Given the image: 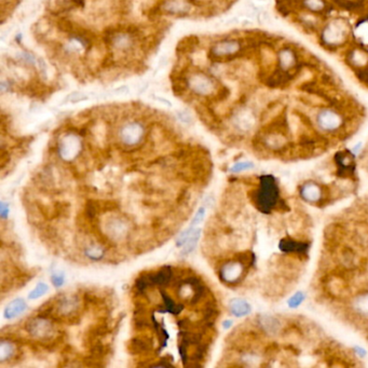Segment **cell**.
<instances>
[{
	"label": "cell",
	"instance_id": "obj_1",
	"mask_svg": "<svg viewBox=\"0 0 368 368\" xmlns=\"http://www.w3.org/2000/svg\"><path fill=\"white\" fill-rule=\"evenodd\" d=\"M350 36V27L342 18H335L327 23L322 30V42L326 46L338 48L348 42Z\"/></svg>",
	"mask_w": 368,
	"mask_h": 368
},
{
	"label": "cell",
	"instance_id": "obj_2",
	"mask_svg": "<svg viewBox=\"0 0 368 368\" xmlns=\"http://www.w3.org/2000/svg\"><path fill=\"white\" fill-rule=\"evenodd\" d=\"M280 192L276 184V180L272 176L262 177L260 186L256 192V204L262 212L268 213L274 208L278 200Z\"/></svg>",
	"mask_w": 368,
	"mask_h": 368
},
{
	"label": "cell",
	"instance_id": "obj_3",
	"mask_svg": "<svg viewBox=\"0 0 368 368\" xmlns=\"http://www.w3.org/2000/svg\"><path fill=\"white\" fill-rule=\"evenodd\" d=\"M242 42L238 39H224L214 44L208 51V58L213 62H227L242 51Z\"/></svg>",
	"mask_w": 368,
	"mask_h": 368
},
{
	"label": "cell",
	"instance_id": "obj_4",
	"mask_svg": "<svg viewBox=\"0 0 368 368\" xmlns=\"http://www.w3.org/2000/svg\"><path fill=\"white\" fill-rule=\"evenodd\" d=\"M82 149V142L77 134L68 133L60 138L58 152L60 159L66 162H72L79 156Z\"/></svg>",
	"mask_w": 368,
	"mask_h": 368
},
{
	"label": "cell",
	"instance_id": "obj_5",
	"mask_svg": "<svg viewBox=\"0 0 368 368\" xmlns=\"http://www.w3.org/2000/svg\"><path fill=\"white\" fill-rule=\"evenodd\" d=\"M316 121L322 131L328 133L338 131L344 124L342 114L330 108H323L322 110H320L316 117Z\"/></svg>",
	"mask_w": 368,
	"mask_h": 368
},
{
	"label": "cell",
	"instance_id": "obj_6",
	"mask_svg": "<svg viewBox=\"0 0 368 368\" xmlns=\"http://www.w3.org/2000/svg\"><path fill=\"white\" fill-rule=\"evenodd\" d=\"M145 128L138 121H132L122 126L119 131V140L124 146L133 147L144 138Z\"/></svg>",
	"mask_w": 368,
	"mask_h": 368
},
{
	"label": "cell",
	"instance_id": "obj_7",
	"mask_svg": "<svg viewBox=\"0 0 368 368\" xmlns=\"http://www.w3.org/2000/svg\"><path fill=\"white\" fill-rule=\"evenodd\" d=\"M26 330L36 339H49L54 335V324L46 318H35L26 324Z\"/></svg>",
	"mask_w": 368,
	"mask_h": 368
},
{
	"label": "cell",
	"instance_id": "obj_8",
	"mask_svg": "<svg viewBox=\"0 0 368 368\" xmlns=\"http://www.w3.org/2000/svg\"><path fill=\"white\" fill-rule=\"evenodd\" d=\"M194 4L192 0H164L156 10H152L150 13H166L174 16H186Z\"/></svg>",
	"mask_w": 368,
	"mask_h": 368
},
{
	"label": "cell",
	"instance_id": "obj_9",
	"mask_svg": "<svg viewBox=\"0 0 368 368\" xmlns=\"http://www.w3.org/2000/svg\"><path fill=\"white\" fill-rule=\"evenodd\" d=\"M189 88L194 93L202 96H208L215 90V81L204 72H198L192 79H188Z\"/></svg>",
	"mask_w": 368,
	"mask_h": 368
},
{
	"label": "cell",
	"instance_id": "obj_10",
	"mask_svg": "<svg viewBox=\"0 0 368 368\" xmlns=\"http://www.w3.org/2000/svg\"><path fill=\"white\" fill-rule=\"evenodd\" d=\"M105 232L112 240L120 241L128 234V224L121 217H110L105 224Z\"/></svg>",
	"mask_w": 368,
	"mask_h": 368
},
{
	"label": "cell",
	"instance_id": "obj_11",
	"mask_svg": "<svg viewBox=\"0 0 368 368\" xmlns=\"http://www.w3.org/2000/svg\"><path fill=\"white\" fill-rule=\"evenodd\" d=\"M243 271L244 267L240 262H229L222 267L220 276L224 283L234 284L240 281V278L243 276Z\"/></svg>",
	"mask_w": 368,
	"mask_h": 368
},
{
	"label": "cell",
	"instance_id": "obj_12",
	"mask_svg": "<svg viewBox=\"0 0 368 368\" xmlns=\"http://www.w3.org/2000/svg\"><path fill=\"white\" fill-rule=\"evenodd\" d=\"M300 196L308 203H318L322 198V188L316 182H308L300 187Z\"/></svg>",
	"mask_w": 368,
	"mask_h": 368
},
{
	"label": "cell",
	"instance_id": "obj_13",
	"mask_svg": "<svg viewBox=\"0 0 368 368\" xmlns=\"http://www.w3.org/2000/svg\"><path fill=\"white\" fill-rule=\"evenodd\" d=\"M278 67L283 74L290 72L297 65V54L290 48H284L278 52Z\"/></svg>",
	"mask_w": 368,
	"mask_h": 368
},
{
	"label": "cell",
	"instance_id": "obj_14",
	"mask_svg": "<svg viewBox=\"0 0 368 368\" xmlns=\"http://www.w3.org/2000/svg\"><path fill=\"white\" fill-rule=\"evenodd\" d=\"M78 306H79L78 298L68 295L62 296V298H60V300L58 302L56 309L60 316H70L78 309Z\"/></svg>",
	"mask_w": 368,
	"mask_h": 368
},
{
	"label": "cell",
	"instance_id": "obj_15",
	"mask_svg": "<svg viewBox=\"0 0 368 368\" xmlns=\"http://www.w3.org/2000/svg\"><path fill=\"white\" fill-rule=\"evenodd\" d=\"M229 310L231 314L236 318L248 316L252 312V306L245 299L234 298L229 302Z\"/></svg>",
	"mask_w": 368,
	"mask_h": 368
},
{
	"label": "cell",
	"instance_id": "obj_16",
	"mask_svg": "<svg viewBox=\"0 0 368 368\" xmlns=\"http://www.w3.org/2000/svg\"><path fill=\"white\" fill-rule=\"evenodd\" d=\"M27 309V304L24 299L22 298H16L14 300H12L6 304V306L4 310V316L6 320H12L16 318V316H21Z\"/></svg>",
	"mask_w": 368,
	"mask_h": 368
},
{
	"label": "cell",
	"instance_id": "obj_17",
	"mask_svg": "<svg viewBox=\"0 0 368 368\" xmlns=\"http://www.w3.org/2000/svg\"><path fill=\"white\" fill-rule=\"evenodd\" d=\"M260 325L262 330L268 335H276L281 328V323L272 316H262L260 320Z\"/></svg>",
	"mask_w": 368,
	"mask_h": 368
},
{
	"label": "cell",
	"instance_id": "obj_18",
	"mask_svg": "<svg viewBox=\"0 0 368 368\" xmlns=\"http://www.w3.org/2000/svg\"><path fill=\"white\" fill-rule=\"evenodd\" d=\"M353 309L358 316L368 318V292H362L354 298Z\"/></svg>",
	"mask_w": 368,
	"mask_h": 368
},
{
	"label": "cell",
	"instance_id": "obj_19",
	"mask_svg": "<svg viewBox=\"0 0 368 368\" xmlns=\"http://www.w3.org/2000/svg\"><path fill=\"white\" fill-rule=\"evenodd\" d=\"M198 44H199V38L196 36H188L180 40L178 46H177L176 51L180 54L192 53Z\"/></svg>",
	"mask_w": 368,
	"mask_h": 368
},
{
	"label": "cell",
	"instance_id": "obj_20",
	"mask_svg": "<svg viewBox=\"0 0 368 368\" xmlns=\"http://www.w3.org/2000/svg\"><path fill=\"white\" fill-rule=\"evenodd\" d=\"M200 236H201V229L199 228H194V231L192 232V234H190L188 241L185 243V245L182 246V250L180 252V254L182 256H187L189 255L190 253H192V252L194 250L198 242H199V238H200Z\"/></svg>",
	"mask_w": 368,
	"mask_h": 368
},
{
	"label": "cell",
	"instance_id": "obj_21",
	"mask_svg": "<svg viewBox=\"0 0 368 368\" xmlns=\"http://www.w3.org/2000/svg\"><path fill=\"white\" fill-rule=\"evenodd\" d=\"M302 2L304 9H306L309 12L316 13V14L324 13L327 8V4L325 0H302Z\"/></svg>",
	"mask_w": 368,
	"mask_h": 368
},
{
	"label": "cell",
	"instance_id": "obj_22",
	"mask_svg": "<svg viewBox=\"0 0 368 368\" xmlns=\"http://www.w3.org/2000/svg\"><path fill=\"white\" fill-rule=\"evenodd\" d=\"M236 126L238 128H241L242 131H248L253 128L255 124V119L250 112H241V114H238L236 117Z\"/></svg>",
	"mask_w": 368,
	"mask_h": 368
},
{
	"label": "cell",
	"instance_id": "obj_23",
	"mask_svg": "<svg viewBox=\"0 0 368 368\" xmlns=\"http://www.w3.org/2000/svg\"><path fill=\"white\" fill-rule=\"evenodd\" d=\"M105 254V250L104 248L100 244H90L84 248V255L88 258V260H100L103 258Z\"/></svg>",
	"mask_w": 368,
	"mask_h": 368
},
{
	"label": "cell",
	"instance_id": "obj_24",
	"mask_svg": "<svg viewBox=\"0 0 368 368\" xmlns=\"http://www.w3.org/2000/svg\"><path fill=\"white\" fill-rule=\"evenodd\" d=\"M189 88L188 79L186 77L176 76L172 79V90L175 95L180 96L185 94V92Z\"/></svg>",
	"mask_w": 368,
	"mask_h": 368
},
{
	"label": "cell",
	"instance_id": "obj_25",
	"mask_svg": "<svg viewBox=\"0 0 368 368\" xmlns=\"http://www.w3.org/2000/svg\"><path fill=\"white\" fill-rule=\"evenodd\" d=\"M16 348L13 346V344L10 342H6V340H2V344H0V362L4 363L6 360L11 358Z\"/></svg>",
	"mask_w": 368,
	"mask_h": 368
},
{
	"label": "cell",
	"instance_id": "obj_26",
	"mask_svg": "<svg viewBox=\"0 0 368 368\" xmlns=\"http://www.w3.org/2000/svg\"><path fill=\"white\" fill-rule=\"evenodd\" d=\"M58 6L64 11H70L77 8H84V0H58Z\"/></svg>",
	"mask_w": 368,
	"mask_h": 368
},
{
	"label": "cell",
	"instance_id": "obj_27",
	"mask_svg": "<svg viewBox=\"0 0 368 368\" xmlns=\"http://www.w3.org/2000/svg\"><path fill=\"white\" fill-rule=\"evenodd\" d=\"M48 292H49V286H48V284L40 282L37 284L36 288L30 292L28 299H30V300H35V299L44 296Z\"/></svg>",
	"mask_w": 368,
	"mask_h": 368
},
{
	"label": "cell",
	"instance_id": "obj_28",
	"mask_svg": "<svg viewBox=\"0 0 368 368\" xmlns=\"http://www.w3.org/2000/svg\"><path fill=\"white\" fill-rule=\"evenodd\" d=\"M304 299H306L304 292H297L292 297H290V299L288 300V306H290V309H297L298 306H300L302 304V302H304Z\"/></svg>",
	"mask_w": 368,
	"mask_h": 368
},
{
	"label": "cell",
	"instance_id": "obj_29",
	"mask_svg": "<svg viewBox=\"0 0 368 368\" xmlns=\"http://www.w3.org/2000/svg\"><path fill=\"white\" fill-rule=\"evenodd\" d=\"M255 166L253 162L250 161H242V162H238L236 164L230 168V171L232 173H241L244 171H248V170L253 168Z\"/></svg>",
	"mask_w": 368,
	"mask_h": 368
},
{
	"label": "cell",
	"instance_id": "obj_30",
	"mask_svg": "<svg viewBox=\"0 0 368 368\" xmlns=\"http://www.w3.org/2000/svg\"><path fill=\"white\" fill-rule=\"evenodd\" d=\"M194 228H188V229H186L185 231H182V232L178 236V238H176V245H177V246H178V248H182L184 246V245H185V243L188 241V238H189V236H190V234H192V231H194Z\"/></svg>",
	"mask_w": 368,
	"mask_h": 368
},
{
	"label": "cell",
	"instance_id": "obj_31",
	"mask_svg": "<svg viewBox=\"0 0 368 368\" xmlns=\"http://www.w3.org/2000/svg\"><path fill=\"white\" fill-rule=\"evenodd\" d=\"M51 281L56 288H62L65 283V274L63 272H54L51 276Z\"/></svg>",
	"mask_w": 368,
	"mask_h": 368
},
{
	"label": "cell",
	"instance_id": "obj_32",
	"mask_svg": "<svg viewBox=\"0 0 368 368\" xmlns=\"http://www.w3.org/2000/svg\"><path fill=\"white\" fill-rule=\"evenodd\" d=\"M204 216H206V208H200L199 210H198V212L196 213L194 217L192 218V222H190V226L189 227L190 228H194L196 226V224H199L203 220Z\"/></svg>",
	"mask_w": 368,
	"mask_h": 368
},
{
	"label": "cell",
	"instance_id": "obj_33",
	"mask_svg": "<svg viewBox=\"0 0 368 368\" xmlns=\"http://www.w3.org/2000/svg\"><path fill=\"white\" fill-rule=\"evenodd\" d=\"M0 215H2V220H6L9 216V206L4 202L0 203Z\"/></svg>",
	"mask_w": 368,
	"mask_h": 368
},
{
	"label": "cell",
	"instance_id": "obj_34",
	"mask_svg": "<svg viewBox=\"0 0 368 368\" xmlns=\"http://www.w3.org/2000/svg\"><path fill=\"white\" fill-rule=\"evenodd\" d=\"M353 351H354V353H356V356L360 358H364L366 356H367V352H366V350L364 349V348H362V346H354V349H353Z\"/></svg>",
	"mask_w": 368,
	"mask_h": 368
},
{
	"label": "cell",
	"instance_id": "obj_35",
	"mask_svg": "<svg viewBox=\"0 0 368 368\" xmlns=\"http://www.w3.org/2000/svg\"><path fill=\"white\" fill-rule=\"evenodd\" d=\"M232 321H231V320H226V321H224V323H222V327H224V330H228V328H230V327L231 326H232Z\"/></svg>",
	"mask_w": 368,
	"mask_h": 368
}]
</instances>
